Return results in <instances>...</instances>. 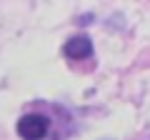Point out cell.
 Instances as JSON below:
<instances>
[{
  "label": "cell",
  "mask_w": 150,
  "mask_h": 140,
  "mask_svg": "<svg viewBox=\"0 0 150 140\" xmlns=\"http://www.w3.org/2000/svg\"><path fill=\"white\" fill-rule=\"evenodd\" d=\"M15 133L23 140H45L50 133V118L43 113H28L18 120Z\"/></svg>",
  "instance_id": "cell-1"
},
{
  "label": "cell",
  "mask_w": 150,
  "mask_h": 140,
  "mask_svg": "<svg viewBox=\"0 0 150 140\" xmlns=\"http://www.w3.org/2000/svg\"><path fill=\"white\" fill-rule=\"evenodd\" d=\"M93 53H95L93 40L88 38L85 33L73 35V38L63 45V55H65L68 60H88V58H93Z\"/></svg>",
  "instance_id": "cell-2"
}]
</instances>
